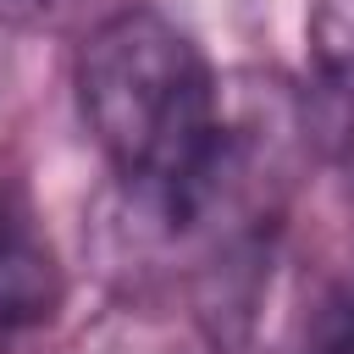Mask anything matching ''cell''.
Listing matches in <instances>:
<instances>
[{
    "label": "cell",
    "mask_w": 354,
    "mask_h": 354,
    "mask_svg": "<svg viewBox=\"0 0 354 354\" xmlns=\"http://www.w3.org/2000/svg\"><path fill=\"white\" fill-rule=\"evenodd\" d=\"M72 77L77 111L122 183L127 216L160 243L221 144L227 88L205 50L155 6H122L94 22Z\"/></svg>",
    "instance_id": "1"
},
{
    "label": "cell",
    "mask_w": 354,
    "mask_h": 354,
    "mask_svg": "<svg viewBox=\"0 0 354 354\" xmlns=\"http://www.w3.org/2000/svg\"><path fill=\"white\" fill-rule=\"evenodd\" d=\"M61 310V260L39 227V216L0 194V348L33 337Z\"/></svg>",
    "instance_id": "2"
},
{
    "label": "cell",
    "mask_w": 354,
    "mask_h": 354,
    "mask_svg": "<svg viewBox=\"0 0 354 354\" xmlns=\"http://www.w3.org/2000/svg\"><path fill=\"white\" fill-rule=\"evenodd\" d=\"M66 354H216V337L205 321L166 310V304H116L100 321H88Z\"/></svg>",
    "instance_id": "3"
},
{
    "label": "cell",
    "mask_w": 354,
    "mask_h": 354,
    "mask_svg": "<svg viewBox=\"0 0 354 354\" xmlns=\"http://www.w3.org/2000/svg\"><path fill=\"white\" fill-rule=\"evenodd\" d=\"M299 116H304V144L321 149L354 183V77L315 72V88L299 94Z\"/></svg>",
    "instance_id": "4"
},
{
    "label": "cell",
    "mask_w": 354,
    "mask_h": 354,
    "mask_svg": "<svg viewBox=\"0 0 354 354\" xmlns=\"http://www.w3.org/2000/svg\"><path fill=\"white\" fill-rule=\"evenodd\" d=\"M304 33L321 77H354V0H310Z\"/></svg>",
    "instance_id": "5"
},
{
    "label": "cell",
    "mask_w": 354,
    "mask_h": 354,
    "mask_svg": "<svg viewBox=\"0 0 354 354\" xmlns=\"http://www.w3.org/2000/svg\"><path fill=\"white\" fill-rule=\"evenodd\" d=\"M310 354H354V293L321 321V332L310 337Z\"/></svg>",
    "instance_id": "6"
},
{
    "label": "cell",
    "mask_w": 354,
    "mask_h": 354,
    "mask_svg": "<svg viewBox=\"0 0 354 354\" xmlns=\"http://www.w3.org/2000/svg\"><path fill=\"white\" fill-rule=\"evenodd\" d=\"M72 0H0V22L6 28H50Z\"/></svg>",
    "instance_id": "7"
}]
</instances>
